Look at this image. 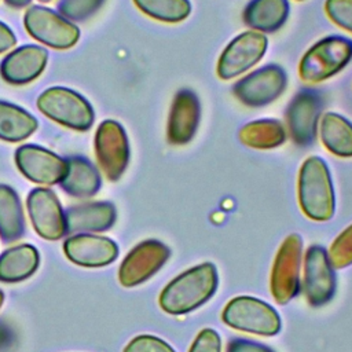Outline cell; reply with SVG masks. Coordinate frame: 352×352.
<instances>
[{"label": "cell", "instance_id": "obj_1", "mask_svg": "<svg viewBox=\"0 0 352 352\" xmlns=\"http://www.w3.org/2000/svg\"><path fill=\"white\" fill-rule=\"evenodd\" d=\"M214 264L201 263L173 278L160 293L158 304L169 315H186L204 305L217 290Z\"/></svg>", "mask_w": 352, "mask_h": 352}, {"label": "cell", "instance_id": "obj_2", "mask_svg": "<svg viewBox=\"0 0 352 352\" xmlns=\"http://www.w3.org/2000/svg\"><path fill=\"white\" fill-rule=\"evenodd\" d=\"M298 204L314 221H327L336 210V194L327 164L318 155L308 157L298 172Z\"/></svg>", "mask_w": 352, "mask_h": 352}, {"label": "cell", "instance_id": "obj_3", "mask_svg": "<svg viewBox=\"0 0 352 352\" xmlns=\"http://www.w3.org/2000/svg\"><path fill=\"white\" fill-rule=\"evenodd\" d=\"M352 59V40L344 36H326L316 41L301 58L300 77L307 82L324 81L342 70Z\"/></svg>", "mask_w": 352, "mask_h": 352}, {"label": "cell", "instance_id": "obj_4", "mask_svg": "<svg viewBox=\"0 0 352 352\" xmlns=\"http://www.w3.org/2000/svg\"><path fill=\"white\" fill-rule=\"evenodd\" d=\"M221 320L234 330L265 337L278 334L282 327L276 309L252 296L231 298L221 311Z\"/></svg>", "mask_w": 352, "mask_h": 352}, {"label": "cell", "instance_id": "obj_5", "mask_svg": "<svg viewBox=\"0 0 352 352\" xmlns=\"http://www.w3.org/2000/svg\"><path fill=\"white\" fill-rule=\"evenodd\" d=\"M37 109L52 121L74 129L88 131L95 120L89 102L66 87H50L37 98Z\"/></svg>", "mask_w": 352, "mask_h": 352}, {"label": "cell", "instance_id": "obj_6", "mask_svg": "<svg viewBox=\"0 0 352 352\" xmlns=\"http://www.w3.org/2000/svg\"><path fill=\"white\" fill-rule=\"evenodd\" d=\"M301 258L302 238L298 234L287 235L276 252L270 275L271 294L280 305L293 300L301 289Z\"/></svg>", "mask_w": 352, "mask_h": 352}, {"label": "cell", "instance_id": "obj_7", "mask_svg": "<svg viewBox=\"0 0 352 352\" xmlns=\"http://www.w3.org/2000/svg\"><path fill=\"white\" fill-rule=\"evenodd\" d=\"M23 25L33 38L55 50L72 48L80 38V29L72 21L43 6L29 7L23 15Z\"/></svg>", "mask_w": 352, "mask_h": 352}, {"label": "cell", "instance_id": "obj_8", "mask_svg": "<svg viewBox=\"0 0 352 352\" xmlns=\"http://www.w3.org/2000/svg\"><path fill=\"white\" fill-rule=\"evenodd\" d=\"M287 74L282 66L270 63L238 80L232 92L239 102L258 107L276 100L286 89Z\"/></svg>", "mask_w": 352, "mask_h": 352}, {"label": "cell", "instance_id": "obj_9", "mask_svg": "<svg viewBox=\"0 0 352 352\" xmlns=\"http://www.w3.org/2000/svg\"><path fill=\"white\" fill-rule=\"evenodd\" d=\"M323 109V96L315 88H302L286 109V124L292 140L301 147L311 146L318 133V122Z\"/></svg>", "mask_w": 352, "mask_h": 352}, {"label": "cell", "instance_id": "obj_10", "mask_svg": "<svg viewBox=\"0 0 352 352\" xmlns=\"http://www.w3.org/2000/svg\"><path fill=\"white\" fill-rule=\"evenodd\" d=\"M268 38L256 30L242 32L234 37L223 50L217 60V76L221 80H231L254 66L265 54Z\"/></svg>", "mask_w": 352, "mask_h": 352}, {"label": "cell", "instance_id": "obj_11", "mask_svg": "<svg viewBox=\"0 0 352 352\" xmlns=\"http://www.w3.org/2000/svg\"><path fill=\"white\" fill-rule=\"evenodd\" d=\"M95 153L104 176L116 182L129 162V143L124 126L116 120H104L95 133Z\"/></svg>", "mask_w": 352, "mask_h": 352}, {"label": "cell", "instance_id": "obj_12", "mask_svg": "<svg viewBox=\"0 0 352 352\" xmlns=\"http://www.w3.org/2000/svg\"><path fill=\"white\" fill-rule=\"evenodd\" d=\"M169 256L170 249L157 239L138 243L122 260L118 268V282L124 287H133L146 282L162 268Z\"/></svg>", "mask_w": 352, "mask_h": 352}, {"label": "cell", "instance_id": "obj_13", "mask_svg": "<svg viewBox=\"0 0 352 352\" xmlns=\"http://www.w3.org/2000/svg\"><path fill=\"white\" fill-rule=\"evenodd\" d=\"M302 290L312 307L327 304L336 293L334 267L327 250L320 245H312L305 252Z\"/></svg>", "mask_w": 352, "mask_h": 352}, {"label": "cell", "instance_id": "obj_14", "mask_svg": "<svg viewBox=\"0 0 352 352\" xmlns=\"http://www.w3.org/2000/svg\"><path fill=\"white\" fill-rule=\"evenodd\" d=\"M28 212L34 231L47 241H58L65 234L66 217L55 192L45 187L32 190L26 199Z\"/></svg>", "mask_w": 352, "mask_h": 352}, {"label": "cell", "instance_id": "obj_15", "mask_svg": "<svg viewBox=\"0 0 352 352\" xmlns=\"http://www.w3.org/2000/svg\"><path fill=\"white\" fill-rule=\"evenodd\" d=\"M15 164L26 179L45 186L60 183L67 169L65 158L36 144L18 147L15 151Z\"/></svg>", "mask_w": 352, "mask_h": 352}, {"label": "cell", "instance_id": "obj_16", "mask_svg": "<svg viewBox=\"0 0 352 352\" xmlns=\"http://www.w3.org/2000/svg\"><path fill=\"white\" fill-rule=\"evenodd\" d=\"M201 120V103L197 94L190 88L176 92L168 117L166 136L175 146L187 144L192 140Z\"/></svg>", "mask_w": 352, "mask_h": 352}, {"label": "cell", "instance_id": "obj_17", "mask_svg": "<svg viewBox=\"0 0 352 352\" xmlns=\"http://www.w3.org/2000/svg\"><path fill=\"white\" fill-rule=\"evenodd\" d=\"M65 256L80 267H104L118 256L117 243L106 236L91 234H76L63 243Z\"/></svg>", "mask_w": 352, "mask_h": 352}, {"label": "cell", "instance_id": "obj_18", "mask_svg": "<svg viewBox=\"0 0 352 352\" xmlns=\"http://www.w3.org/2000/svg\"><path fill=\"white\" fill-rule=\"evenodd\" d=\"M48 52L44 47L28 44L11 51L0 63V74L4 81L23 85L36 80L45 69Z\"/></svg>", "mask_w": 352, "mask_h": 352}, {"label": "cell", "instance_id": "obj_19", "mask_svg": "<svg viewBox=\"0 0 352 352\" xmlns=\"http://www.w3.org/2000/svg\"><path fill=\"white\" fill-rule=\"evenodd\" d=\"M116 208L110 202H91L65 212L67 232H100L116 221Z\"/></svg>", "mask_w": 352, "mask_h": 352}, {"label": "cell", "instance_id": "obj_20", "mask_svg": "<svg viewBox=\"0 0 352 352\" xmlns=\"http://www.w3.org/2000/svg\"><path fill=\"white\" fill-rule=\"evenodd\" d=\"M67 169L60 180V187L76 198H89L95 195L102 184L99 170L84 157H69Z\"/></svg>", "mask_w": 352, "mask_h": 352}, {"label": "cell", "instance_id": "obj_21", "mask_svg": "<svg viewBox=\"0 0 352 352\" xmlns=\"http://www.w3.org/2000/svg\"><path fill=\"white\" fill-rule=\"evenodd\" d=\"M287 0H250L243 10V22L260 33H272L283 26L289 16Z\"/></svg>", "mask_w": 352, "mask_h": 352}, {"label": "cell", "instance_id": "obj_22", "mask_svg": "<svg viewBox=\"0 0 352 352\" xmlns=\"http://www.w3.org/2000/svg\"><path fill=\"white\" fill-rule=\"evenodd\" d=\"M40 263L38 250L28 243L16 245L0 254V280L21 282L34 274Z\"/></svg>", "mask_w": 352, "mask_h": 352}, {"label": "cell", "instance_id": "obj_23", "mask_svg": "<svg viewBox=\"0 0 352 352\" xmlns=\"http://www.w3.org/2000/svg\"><path fill=\"white\" fill-rule=\"evenodd\" d=\"M323 146L341 158L352 157V122L344 116L327 111L323 114L319 126Z\"/></svg>", "mask_w": 352, "mask_h": 352}, {"label": "cell", "instance_id": "obj_24", "mask_svg": "<svg viewBox=\"0 0 352 352\" xmlns=\"http://www.w3.org/2000/svg\"><path fill=\"white\" fill-rule=\"evenodd\" d=\"M239 139L243 144L253 148H275L285 143L286 129L283 124L275 118L254 120L241 128Z\"/></svg>", "mask_w": 352, "mask_h": 352}, {"label": "cell", "instance_id": "obj_25", "mask_svg": "<svg viewBox=\"0 0 352 352\" xmlns=\"http://www.w3.org/2000/svg\"><path fill=\"white\" fill-rule=\"evenodd\" d=\"M38 122L25 109L0 100V139L6 142H22L36 132Z\"/></svg>", "mask_w": 352, "mask_h": 352}, {"label": "cell", "instance_id": "obj_26", "mask_svg": "<svg viewBox=\"0 0 352 352\" xmlns=\"http://www.w3.org/2000/svg\"><path fill=\"white\" fill-rule=\"evenodd\" d=\"M25 223L21 201L7 184H0V236L4 242H14L23 235Z\"/></svg>", "mask_w": 352, "mask_h": 352}, {"label": "cell", "instance_id": "obj_27", "mask_svg": "<svg viewBox=\"0 0 352 352\" xmlns=\"http://www.w3.org/2000/svg\"><path fill=\"white\" fill-rule=\"evenodd\" d=\"M135 6L153 19L177 23L191 12L190 0H133Z\"/></svg>", "mask_w": 352, "mask_h": 352}, {"label": "cell", "instance_id": "obj_28", "mask_svg": "<svg viewBox=\"0 0 352 352\" xmlns=\"http://www.w3.org/2000/svg\"><path fill=\"white\" fill-rule=\"evenodd\" d=\"M327 254L334 268H345L352 264V224L333 241Z\"/></svg>", "mask_w": 352, "mask_h": 352}, {"label": "cell", "instance_id": "obj_29", "mask_svg": "<svg viewBox=\"0 0 352 352\" xmlns=\"http://www.w3.org/2000/svg\"><path fill=\"white\" fill-rule=\"evenodd\" d=\"M104 0H59L58 12L69 21H84L95 14Z\"/></svg>", "mask_w": 352, "mask_h": 352}, {"label": "cell", "instance_id": "obj_30", "mask_svg": "<svg viewBox=\"0 0 352 352\" xmlns=\"http://www.w3.org/2000/svg\"><path fill=\"white\" fill-rule=\"evenodd\" d=\"M324 11L336 25L352 33V0H326Z\"/></svg>", "mask_w": 352, "mask_h": 352}, {"label": "cell", "instance_id": "obj_31", "mask_svg": "<svg viewBox=\"0 0 352 352\" xmlns=\"http://www.w3.org/2000/svg\"><path fill=\"white\" fill-rule=\"evenodd\" d=\"M122 352H176L166 341L150 334L132 338Z\"/></svg>", "mask_w": 352, "mask_h": 352}, {"label": "cell", "instance_id": "obj_32", "mask_svg": "<svg viewBox=\"0 0 352 352\" xmlns=\"http://www.w3.org/2000/svg\"><path fill=\"white\" fill-rule=\"evenodd\" d=\"M188 352H221V338L213 329H202L192 341Z\"/></svg>", "mask_w": 352, "mask_h": 352}, {"label": "cell", "instance_id": "obj_33", "mask_svg": "<svg viewBox=\"0 0 352 352\" xmlns=\"http://www.w3.org/2000/svg\"><path fill=\"white\" fill-rule=\"evenodd\" d=\"M226 352H275L272 348L246 338H232L228 341Z\"/></svg>", "mask_w": 352, "mask_h": 352}, {"label": "cell", "instance_id": "obj_34", "mask_svg": "<svg viewBox=\"0 0 352 352\" xmlns=\"http://www.w3.org/2000/svg\"><path fill=\"white\" fill-rule=\"evenodd\" d=\"M15 44H16V37L14 32L4 22L0 21V54L6 52Z\"/></svg>", "mask_w": 352, "mask_h": 352}, {"label": "cell", "instance_id": "obj_35", "mask_svg": "<svg viewBox=\"0 0 352 352\" xmlns=\"http://www.w3.org/2000/svg\"><path fill=\"white\" fill-rule=\"evenodd\" d=\"M10 7H14V8H22V7H26L30 0H4Z\"/></svg>", "mask_w": 352, "mask_h": 352}, {"label": "cell", "instance_id": "obj_36", "mask_svg": "<svg viewBox=\"0 0 352 352\" xmlns=\"http://www.w3.org/2000/svg\"><path fill=\"white\" fill-rule=\"evenodd\" d=\"M3 301H4V294H3V292L0 290V307H1V304H3Z\"/></svg>", "mask_w": 352, "mask_h": 352}, {"label": "cell", "instance_id": "obj_37", "mask_svg": "<svg viewBox=\"0 0 352 352\" xmlns=\"http://www.w3.org/2000/svg\"><path fill=\"white\" fill-rule=\"evenodd\" d=\"M38 1H41V3H48V1H51V0H38Z\"/></svg>", "mask_w": 352, "mask_h": 352}, {"label": "cell", "instance_id": "obj_38", "mask_svg": "<svg viewBox=\"0 0 352 352\" xmlns=\"http://www.w3.org/2000/svg\"><path fill=\"white\" fill-rule=\"evenodd\" d=\"M297 1H302V0H297Z\"/></svg>", "mask_w": 352, "mask_h": 352}]
</instances>
